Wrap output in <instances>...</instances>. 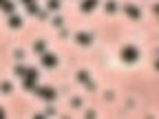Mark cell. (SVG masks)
Wrapping results in <instances>:
<instances>
[{"instance_id":"obj_1","label":"cell","mask_w":159,"mask_h":119,"mask_svg":"<svg viewBox=\"0 0 159 119\" xmlns=\"http://www.w3.org/2000/svg\"><path fill=\"white\" fill-rule=\"evenodd\" d=\"M139 49L135 46V44H126V46H122V51H119V57H122V62L124 64H135L137 60H139Z\"/></svg>"},{"instance_id":"obj_2","label":"cell","mask_w":159,"mask_h":119,"mask_svg":"<svg viewBox=\"0 0 159 119\" xmlns=\"http://www.w3.org/2000/svg\"><path fill=\"white\" fill-rule=\"evenodd\" d=\"M38 97H42L44 102H55V97H57V90L55 88H51V86H35V90H33Z\"/></svg>"},{"instance_id":"obj_3","label":"cell","mask_w":159,"mask_h":119,"mask_svg":"<svg viewBox=\"0 0 159 119\" xmlns=\"http://www.w3.org/2000/svg\"><path fill=\"white\" fill-rule=\"evenodd\" d=\"M122 11H124V15L130 18V20H142V9H139L137 5H124Z\"/></svg>"},{"instance_id":"obj_4","label":"cell","mask_w":159,"mask_h":119,"mask_svg":"<svg viewBox=\"0 0 159 119\" xmlns=\"http://www.w3.org/2000/svg\"><path fill=\"white\" fill-rule=\"evenodd\" d=\"M75 42H77L80 46H91V44H93V33H89V31H77V33H75Z\"/></svg>"},{"instance_id":"obj_5","label":"cell","mask_w":159,"mask_h":119,"mask_svg":"<svg viewBox=\"0 0 159 119\" xmlns=\"http://www.w3.org/2000/svg\"><path fill=\"white\" fill-rule=\"evenodd\" d=\"M40 60H42V66L44 68H55L57 66V55L55 53H42V55H40Z\"/></svg>"},{"instance_id":"obj_6","label":"cell","mask_w":159,"mask_h":119,"mask_svg":"<svg viewBox=\"0 0 159 119\" xmlns=\"http://www.w3.org/2000/svg\"><path fill=\"white\" fill-rule=\"evenodd\" d=\"M97 5H99V0H82V2H80V9H82V13H91V11H95Z\"/></svg>"},{"instance_id":"obj_7","label":"cell","mask_w":159,"mask_h":119,"mask_svg":"<svg viewBox=\"0 0 159 119\" xmlns=\"http://www.w3.org/2000/svg\"><path fill=\"white\" fill-rule=\"evenodd\" d=\"M7 24H9V29H20V27H22V18L16 15V13H11L9 20H7Z\"/></svg>"},{"instance_id":"obj_8","label":"cell","mask_w":159,"mask_h":119,"mask_svg":"<svg viewBox=\"0 0 159 119\" xmlns=\"http://www.w3.org/2000/svg\"><path fill=\"white\" fill-rule=\"evenodd\" d=\"M33 53H38V55L47 53V42H44V40H35V42H33Z\"/></svg>"},{"instance_id":"obj_9","label":"cell","mask_w":159,"mask_h":119,"mask_svg":"<svg viewBox=\"0 0 159 119\" xmlns=\"http://www.w3.org/2000/svg\"><path fill=\"white\" fill-rule=\"evenodd\" d=\"M22 86H25V90H35V86H38V79L22 77Z\"/></svg>"},{"instance_id":"obj_10","label":"cell","mask_w":159,"mask_h":119,"mask_svg":"<svg viewBox=\"0 0 159 119\" xmlns=\"http://www.w3.org/2000/svg\"><path fill=\"white\" fill-rule=\"evenodd\" d=\"M0 9H2L5 13H9V15H11V13H13V9H16V2H13V0H5Z\"/></svg>"},{"instance_id":"obj_11","label":"cell","mask_w":159,"mask_h":119,"mask_svg":"<svg viewBox=\"0 0 159 119\" xmlns=\"http://www.w3.org/2000/svg\"><path fill=\"white\" fill-rule=\"evenodd\" d=\"M117 11V2H115V0H106V5H104V13H115Z\"/></svg>"},{"instance_id":"obj_12","label":"cell","mask_w":159,"mask_h":119,"mask_svg":"<svg viewBox=\"0 0 159 119\" xmlns=\"http://www.w3.org/2000/svg\"><path fill=\"white\" fill-rule=\"evenodd\" d=\"M40 11H42V9L38 7V2H31V5H27V13H29V15H35V18H38V15H40Z\"/></svg>"},{"instance_id":"obj_13","label":"cell","mask_w":159,"mask_h":119,"mask_svg":"<svg viewBox=\"0 0 159 119\" xmlns=\"http://www.w3.org/2000/svg\"><path fill=\"white\" fill-rule=\"evenodd\" d=\"M13 90V84L11 82H0V93H2V95H9Z\"/></svg>"},{"instance_id":"obj_14","label":"cell","mask_w":159,"mask_h":119,"mask_svg":"<svg viewBox=\"0 0 159 119\" xmlns=\"http://www.w3.org/2000/svg\"><path fill=\"white\" fill-rule=\"evenodd\" d=\"M89 79H91V77H89V71H84V68H82V71H77V82H82V84H86Z\"/></svg>"},{"instance_id":"obj_15","label":"cell","mask_w":159,"mask_h":119,"mask_svg":"<svg viewBox=\"0 0 159 119\" xmlns=\"http://www.w3.org/2000/svg\"><path fill=\"white\" fill-rule=\"evenodd\" d=\"M13 73H16L18 77H25V75H27V66H22V64H16Z\"/></svg>"},{"instance_id":"obj_16","label":"cell","mask_w":159,"mask_h":119,"mask_svg":"<svg viewBox=\"0 0 159 119\" xmlns=\"http://www.w3.org/2000/svg\"><path fill=\"white\" fill-rule=\"evenodd\" d=\"M47 9H49V11H57V9H60V0H49V2H47Z\"/></svg>"},{"instance_id":"obj_17","label":"cell","mask_w":159,"mask_h":119,"mask_svg":"<svg viewBox=\"0 0 159 119\" xmlns=\"http://www.w3.org/2000/svg\"><path fill=\"white\" fill-rule=\"evenodd\" d=\"M53 27H55V29H62V27H64V18L55 15V18H53Z\"/></svg>"},{"instance_id":"obj_18","label":"cell","mask_w":159,"mask_h":119,"mask_svg":"<svg viewBox=\"0 0 159 119\" xmlns=\"http://www.w3.org/2000/svg\"><path fill=\"white\" fill-rule=\"evenodd\" d=\"M82 106V97H71V108H80Z\"/></svg>"},{"instance_id":"obj_19","label":"cell","mask_w":159,"mask_h":119,"mask_svg":"<svg viewBox=\"0 0 159 119\" xmlns=\"http://www.w3.org/2000/svg\"><path fill=\"white\" fill-rule=\"evenodd\" d=\"M13 57H16V62H20V60L25 57V51H22V49H16V51H13Z\"/></svg>"},{"instance_id":"obj_20","label":"cell","mask_w":159,"mask_h":119,"mask_svg":"<svg viewBox=\"0 0 159 119\" xmlns=\"http://www.w3.org/2000/svg\"><path fill=\"white\" fill-rule=\"evenodd\" d=\"M84 88H86V90H91V93H93V90H95V82H93V79H89V82H86V84H84Z\"/></svg>"},{"instance_id":"obj_21","label":"cell","mask_w":159,"mask_h":119,"mask_svg":"<svg viewBox=\"0 0 159 119\" xmlns=\"http://www.w3.org/2000/svg\"><path fill=\"white\" fill-rule=\"evenodd\" d=\"M84 117H86V119H95V117H97V112H95V110H86V112H84Z\"/></svg>"},{"instance_id":"obj_22","label":"cell","mask_w":159,"mask_h":119,"mask_svg":"<svg viewBox=\"0 0 159 119\" xmlns=\"http://www.w3.org/2000/svg\"><path fill=\"white\" fill-rule=\"evenodd\" d=\"M104 99H108V102H111V99H115V93H113V90H106V93H104Z\"/></svg>"},{"instance_id":"obj_23","label":"cell","mask_w":159,"mask_h":119,"mask_svg":"<svg viewBox=\"0 0 159 119\" xmlns=\"http://www.w3.org/2000/svg\"><path fill=\"white\" fill-rule=\"evenodd\" d=\"M51 115H55V108H53V106H49V108L44 110V117H51Z\"/></svg>"},{"instance_id":"obj_24","label":"cell","mask_w":159,"mask_h":119,"mask_svg":"<svg viewBox=\"0 0 159 119\" xmlns=\"http://www.w3.org/2000/svg\"><path fill=\"white\" fill-rule=\"evenodd\" d=\"M60 37H69V31L66 29H60Z\"/></svg>"},{"instance_id":"obj_25","label":"cell","mask_w":159,"mask_h":119,"mask_svg":"<svg viewBox=\"0 0 159 119\" xmlns=\"http://www.w3.org/2000/svg\"><path fill=\"white\" fill-rule=\"evenodd\" d=\"M22 5H31V2H35V0H20Z\"/></svg>"},{"instance_id":"obj_26","label":"cell","mask_w":159,"mask_h":119,"mask_svg":"<svg viewBox=\"0 0 159 119\" xmlns=\"http://www.w3.org/2000/svg\"><path fill=\"white\" fill-rule=\"evenodd\" d=\"M0 119H5V108L0 106Z\"/></svg>"},{"instance_id":"obj_27","label":"cell","mask_w":159,"mask_h":119,"mask_svg":"<svg viewBox=\"0 0 159 119\" xmlns=\"http://www.w3.org/2000/svg\"><path fill=\"white\" fill-rule=\"evenodd\" d=\"M2 2H5V0H0V7H2Z\"/></svg>"}]
</instances>
